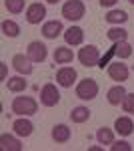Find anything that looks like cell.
Listing matches in <instances>:
<instances>
[{
    "label": "cell",
    "instance_id": "6da1fadb",
    "mask_svg": "<svg viewBox=\"0 0 134 151\" xmlns=\"http://www.w3.org/2000/svg\"><path fill=\"white\" fill-rule=\"evenodd\" d=\"M38 111V103H36V99L34 97H14L12 99V113L18 117H30L34 115Z\"/></svg>",
    "mask_w": 134,
    "mask_h": 151
},
{
    "label": "cell",
    "instance_id": "7a4b0ae2",
    "mask_svg": "<svg viewBox=\"0 0 134 151\" xmlns=\"http://www.w3.org/2000/svg\"><path fill=\"white\" fill-rule=\"evenodd\" d=\"M84 14H86V6L82 0H66L62 4V16L70 22H76L80 18H84Z\"/></svg>",
    "mask_w": 134,
    "mask_h": 151
},
{
    "label": "cell",
    "instance_id": "3957f363",
    "mask_svg": "<svg viewBox=\"0 0 134 151\" xmlns=\"http://www.w3.org/2000/svg\"><path fill=\"white\" fill-rule=\"evenodd\" d=\"M96 95H98V83L94 79L86 77L76 85V97L80 101H92V99H96Z\"/></svg>",
    "mask_w": 134,
    "mask_h": 151
},
{
    "label": "cell",
    "instance_id": "277c9868",
    "mask_svg": "<svg viewBox=\"0 0 134 151\" xmlns=\"http://www.w3.org/2000/svg\"><path fill=\"white\" fill-rule=\"evenodd\" d=\"M78 60L82 67H98V63H100V50L98 47H94V45H86V47H82L78 50Z\"/></svg>",
    "mask_w": 134,
    "mask_h": 151
},
{
    "label": "cell",
    "instance_id": "5b68a950",
    "mask_svg": "<svg viewBox=\"0 0 134 151\" xmlns=\"http://www.w3.org/2000/svg\"><path fill=\"white\" fill-rule=\"evenodd\" d=\"M58 101H60L58 87H56L54 83H46L44 87H42V91H40V103L44 105V107H54V105H58Z\"/></svg>",
    "mask_w": 134,
    "mask_h": 151
},
{
    "label": "cell",
    "instance_id": "8992f818",
    "mask_svg": "<svg viewBox=\"0 0 134 151\" xmlns=\"http://www.w3.org/2000/svg\"><path fill=\"white\" fill-rule=\"evenodd\" d=\"M24 18L28 24H40L46 18V6L40 4V2H32L28 4V8L24 12Z\"/></svg>",
    "mask_w": 134,
    "mask_h": 151
},
{
    "label": "cell",
    "instance_id": "52a82bcc",
    "mask_svg": "<svg viewBox=\"0 0 134 151\" xmlns=\"http://www.w3.org/2000/svg\"><path fill=\"white\" fill-rule=\"evenodd\" d=\"M106 73H108V77H110L112 81H116V83H124V81H128V75H130L128 67L124 65L120 58H118V60H114V63H110Z\"/></svg>",
    "mask_w": 134,
    "mask_h": 151
},
{
    "label": "cell",
    "instance_id": "ba28073f",
    "mask_svg": "<svg viewBox=\"0 0 134 151\" xmlns=\"http://www.w3.org/2000/svg\"><path fill=\"white\" fill-rule=\"evenodd\" d=\"M76 79H78V73L72 67H62V69L56 70V83L60 87H64V89H70L76 83Z\"/></svg>",
    "mask_w": 134,
    "mask_h": 151
},
{
    "label": "cell",
    "instance_id": "9c48e42d",
    "mask_svg": "<svg viewBox=\"0 0 134 151\" xmlns=\"http://www.w3.org/2000/svg\"><path fill=\"white\" fill-rule=\"evenodd\" d=\"M26 55L30 57L32 63H44L46 57H48V48H46L44 42H40V40H32L28 48H26Z\"/></svg>",
    "mask_w": 134,
    "mask_h": 151
},
{
    "label": "cell",
    "instance_id": "30bf717a",
    "mask_svg": "<svg viewBox=\"0 0 134 151\" xmlns=\"http://www.w3.org/2000/svg\"><path fill=\"white\" fill-rule=\"evenodd\" d=\"M12 67L14 70L18 73V75H24V77H28V75H32V60L28 55H14L12 57Z\"/></svg>",
    "mask_w": 134,
    "mask_h": 151
},
{
    "label": "cell",
    "instance_id": "8fae6325",
    "mask_svg": "<svg viewBox=\"0 0 134 151\" xmlns=\"http://www.w3.org/2000/svg\"><path fill=\"white\" fill-rule=\"evenodd\" d=\"M12 129H14V133L18 135V137H30L34 131V125L30 119H26V117H20V119H16L14 123H12Z\"/></svg>",
    "mask_w": 134,
    "mask_h": 151
},
{
    "label": "cell",
    "instance_id": "7c38bea8",
    "mask_svg": "<svg viewBox=\"0 0 134 151\" xmlns=\"http://www.w3.org/2000/svg\"><path fill=\"white\" fill-rule=\"evenodd\" d=\"M64 40L66 45H72V47H80L84 42V30L80 26H70L64 30Z\"/></svg>",
    "mask_w": 134,
    "mask_h": 151
},
{
    "label": "cell",
    "instance_id": "4fadbf2b",
    "mask_svg": "<svg viewBox=\"0 0 134 151\" xmlns=\"http://www.w3.org/2000/svg\"><path fill=\"white\" fill-rule=\"evenodd\" d=\"M114 131L120 137H128V135H132V131H134V121L130 117H118L114 121Z\"/></svg>",
    "mask_w": 134,
    "mask_h": 151
},
{
    "label": "cell",
    "instance_id": "5bb4252c",
    "mask_svg": "<svg viewBox=\"0 0 134 151\" xmlns=\"http://www.w3.org/2000/svg\"><path fill=\"white\" fill-rule=\"evenodd\" d=\"M60 32H64V26L60 20H48L42 24V36L44 38H56V36H60Z\"/></svg>",
    "mask_w": 134,
    "mask_h": 151
},
{
    "label": "cell",
    "instance_id": "9a60e30c",
    "mask_svg": "<svg viewBox=\"0 0 134 151\" xmlns=\"http://www.w3.org/2000/svg\"><path fill=\"white\" fill-rule=\"evenodd\" d=\"M124 97H126V89L122 87V83H118V85H114L112 89H108L106 101H108L110 105H122Z\"/></svg>",
    "mask_w": 134,
    "mask_h": 151
},
{
    "label": "cell",
    "instance_id": "2e32d148",
    "mask_svg": "<svg viewBox=\"0 0 134 151\" xmlns=\"http://www.w3.org/2000/svg\"><path fill=\"white\" fill-rule=\"evenodd\" d=\"M70 135H72V131H70V127L64 125V123H58V125L52 127V139H54L56 143H68V141H70Z\"/></svg>",
    "mask_w": 134,
    "mask_h": 151
},
{
    "label": "cell",
    "instance_id": "e0dca14e",
    "mask_svg": "<svg viewBox=\"0 0 134 151\" xmlns=\"http://www.w3.org/2000/svg\"><path fill=\"white\" fill-rule=\"evenodd\" d=\"M0 147L4 151H22V143H20L18 137H14V135L2 133V137H0Z\"/></svg>",
    "mask_w": 134,
    "mask_h": 151
},
{
    "label": "cell",
    "instance_id": "ac0fdd59",
    "mask_svg": "<svg viewBox=\"0 0 134 151\" xmlns=\"http://www.w3.org/2000/svg\"><path fill=\"white\" fill-rule=\"evenodd\" d=\"M74 60V52L68 47H58L54 50V63L56 65H68Z\"/></svg>",
    "mask_w": 134,
    "mask_h": 151
},
{
    "label": "cell",
    "instance_id": "d6986e66",
    "mask_svg": "<svg viewBox=\"0 0 134 151\" xmlns=\"http://www.w3.org/2000/svg\"><path fill=\"white\" fill-rule=\"evenodd\" d=\"M90 109L88 107H84V105H78V107H74L72 111H70V119H72V123H86L90 119Z\"/></svg>",
    "mask_w": 134,
    "mask_h": 151
},
{
    "label": "cell",
    "instance_id": "ffe728a7",
    "mask_svg": "<svg viewBox=\"0 0 134 151\" xmlns=\"http://www.w3.org/2000/svg\"><path fill=\"white\" fill-rule=\"evenodd\" d=\"M114 57L124 60V58H130L132 57V47L126 42V40H120V42H114Z\"/></svg>",
    "mask_w": 134,
    "mask_h": 151
},
{
    "label": "cell",
    "instance_id": "44dd1931",
    "mask_svg": "<svg viewBox=\"0 0 134 151\" xmlns=\"http://www.w3.org/2000/svg\"><path fill=\"white\" fill-rule=\"evenodd\" d=\"M104 20L108 24H124L128 20V14H126V10H108Z\"/></svg>",
    "mask_w": 134,
    "mask_h": 151
},
{
    "label": "cell",
    "instance_id": "7402d4cb",
    "mask_svg": "<svg viewBox=\"0 0 134 151\" xmlns=\"http://www.w3.org/2000/svg\"><path fill=\"white\" fill-rule=\"evenodd\" d=\"M6 89H8L10 93H24V91H26V81H24V77H10V79L6 81Z\"/></svg>",
    "mask_w": 134,
    "mask_h": 151
},
{
    "label": "cell",
    "instance_id": "603a6c76",
    "mask_svg": "<svg viewBox=\"0 0 134 151\" xmlns=\"http://www.w3.org/2000/svg\"><path fill=\"white\" fill-rule=\"evenodd\" d=\"M96 141L100 145H112L114 143V131L110 127H100L96 131Z\"/></svg>",
    "mask_w": 134,
    "mask_h": 151
},
{
    "label": "cell",
    "instance_id": "cb8c5ba5",
    "mask_svg": "<svg viewBox=\"0 0 134 151\" xmlns=\"http://www.w3.org/2000/svg\"><path fill=\"white\" fill-rule=\"evenodd\" d=\"M2 35L8 38H16L20 35V24L14 20H2Z\"/></svg>",
    "mask_w": 134,
    "mask_h": 151
},
{
    "label": "cell",
    "instance_id": "d4e9b609",
    "mask_svg": "<svg viewBox=\"0 0 134 151\" xmlns=\"http://www.w3.org/2000/svg\"><path fill=\"white\" fill-rule=\"evenodd\" d=\"M106 36H108V40H112V42H120V40H126L128 38V30L122 28V26H112L110 30L106 32Z\"/></svg>",
    "mask_w": 134,
    "mask_h": 151
},
{
    "label": "cell",
    "instance_id": "484cf974",
    "mask_svg": "<svg viewBox=\"0 0 134 151\" xmlns=\"http://www.w3.org/2000/svg\"><path fill=\"white\" fill-rule=\"evenodd\" d=\"M4 8L10 14H22L24 8H28V6L24 0H4Z\"/></svg>",
    "mask_w": 134,
    "mask_h": 151
},
{
    "label": "cell",
    "instance_id": "4316f807",
    "mask_svg": "<svg viewBox=\"0 0 134 151\" xmlns=\"http://www.w3.org/2000/svg\"><path fill=\"white\" fill-rule=\"evenodd\" d=\"M122 109L124 113H130V115L134 113V93H126V97L122 101Z\"/></svg>",
    "mask_w": 134,
    "mask_h": 151
},
{
    "label": "cell",
    "instance_id": "83f0119b",
    "mask_svg": "<svg viewBox=\"0 0 134 151\" xmlns=\"http://www.w3.org/2000/svg\"><path fill=\"white\" fill-rule=\"evenodd\" d=\"M110 151H132V145L128 143V141H114L110 145Z\"/></svg>",
    "mask_w": 134,
    "mask_h": 151
},
{
    "label": "cell",
    "instance_id": "f1b7e54d",
    "mask_svg": "<svg viewBox=\"0 0 134 151\" xmlns=\"http://www.w3.org/2000/svg\"><path fill=\"white\" fill-rule=\"evenodd\" d=\"M6 75H8V69H6V63H0V77H2V81H4V83L8 81V77H6Z\"/></svg>",
    "mask_w": 134,
    "mask_h": 151
},
{
    "label": "cell",
    "instance_id": "f546056e",
    "mask_svg": "<svg viewBox=\"0 0 134 151\" xmlns=\"http://www.w3.org/2000/svg\"><path fill=\"white\" fill-rule=\"evenodd\" d=\"M116 2H118V0H100V6L102 8H112Z\"/></svg>",
    "mask_w": 134,
    "mask_h": 151
},
{
    "label": "cell",
    "instance_id": "4dcf8cb0",
    "mask_svg": "<svg viewBox=\"0 0 134 151\" xmlns=\"http://www.w3.org/2000/svg\"><path fill=\"white\" fill-rule=\"evenodd\" d=\"M88 151H102V147H98V145H94V147H90Z\"/></svg>",
    "mask_w": 134,
    "mask_h": 151
},
{
    "label": "cell",
    "instance_id": "1f68e13d",
    "mask_svg": "<svg viewBox=\"0 0 134 151\" xmlns=\"http://www.w3.org/2000/svg\"><path fill=\"white\" fill-rule=\"evenodd\" d=\"M46 2H48V4H58L60 0H46Z\"/></svg>",
    "mask_w": 134,
    "mask_h": 151
},
{
    "label": "cell",
    "instance_id": "d6a6232c",
    "mask_svg": "<svg viewBox=\"0 0 134 151\" xmlns=\"http://www.w3.org/2000/svg\"><path fill=\"white\" fill-rule=\"evenodd\" d=\"M128 2H130V4H134V0H128Z\"/></svg>",
    "mask_w": 134,
    "mask_h": 151
}]
</instances>
